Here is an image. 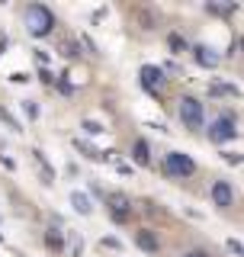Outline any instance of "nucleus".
<instances>
[{"instance_id":"f3484780","label":"nucleus","mask_w":244,"mask_h":257,"mask_svg":"<svg viewBox=\"0 0 244 257\" xmlns=\"http://www.w3.org/2000/svg\"><path fill=\"white\" fill-rule=\"evenodd\" d=\"M0 119H3V122H7L10 129H13V132H23V125H20L13 116H10V109H3V106H0Z\"/></svg>"},{"instance_id":"4468645a","label":"nucleus","mask_w":244,"mask_h":257,"mask_svg":"<svg viewBox=\"0 0 244 257\" xmlns=\"http://www.w3.org/2000/svg\"><path fill=\"white\" fill-rule=\"evenodd\" d=\"M45 248H48V251H64V238H61V232H58V228L45 232Z\"/></svg>"},{"instance_id":"f8f14e48","label":"nucleus","mask_w":244,"mask_h":257,"mask_svg":"<svg viewBox=\"0 0 244 257\" xmlns=\"http://www.w3.org/2000/svg\"><path fill=\"white\" fill-rule=\"evenodd\" d=\"M32 161L39 164V171H42V177H45V183H55V171H52V164L45 161V155H42V151H32Z\"/></svg>"},{"instance_id":"9d476101","label":"nucleus","mask_w":244,"mask_h":257,"mask_svg":"<svg viewBox=\"0 0 244 257\" xmlns=\"http://www.w3.org/2000/svg\"><path fill=\"white\" fill-rule=\"evenodd\" d=\"M209 94H212V97H231V100H241V87L225 84V80H215V84L209 87Z\"/></svg>"},{"instance_id":"c756f323","label":"nucleus","mask_w":244,"mask_h":257,"mask_svg":"<svg viewBox=\"0 0 244 257\" xmlns=\"http://www.w3.org/2000/svg\"><path fill=\"white\" fill-rule=\"evenodd\" d=\"M3 48H7V36H0V55H3Z\"/></svg>"},{"instance_id":"2eb2a0df","label":"nucleus","mask_w":244,"mask_h":257,"mask_svg":"<svg viewBox=\"0 0 244 257\" xmlns=\"http://www.w3.org/2000/svg\"><path fill=\"white\" fill-rule=\"evenodd\" d=\"M61 55H64V58H77V55H81V45L71 42V39H64L61 42Z\"/></svg>"},{"instance_id":"ddd939ff","label":"nucleus","mask_w":244,"mask_h":257,"mask_svg":"<svg viewBox=\"0 0 244 257\" xmlns=\"http://www.w3.org/2000/svg\"><path fill=\"white\" fill-rule=\"evenodd\" d=\"M71 206H74L81 216H90V212H93V203H90V196H87V193H71Z\"/></svg>"},{"instance_id":"b1692460","label":"nucleus","mask_w":244,"mask_h":257,"mask_svg":"<svg viewBox=\"0 0 244 257\" xmlns=\"http://www.w3.org/2000/svg\"><path fill=\"white\" fill-rule=\"evenodd\" d=\"M10 80H13V84H26V80H29V74H23V71H16V74H10Z\"/></svg>"},{"instance_id":"6ab92c4d","label":"nucleus","mask_w":244,"mask_h":257,"mask_svg":"<svg viewBox=\"0 0 244 257\" xmlns=\"http://www.w3.org/2000/svg\"><path fill=\"white\" fill-rule=\"evenodd\" d=\"M225 248L231 251V254H238V257H244V244L238 241V238H228V241H225Z\"/></svg>"},{"instance_id":"dca6fc26","label":"nucleus","mask_w":244,"mask_h":257,"mask_svg":"<svg viewBox=\"0 0 244 257\" xmlns=\"http://www.w3.org/2000/svg\"><path fill=\"white\" fill-rule=\"evenodd\" d=\"M167 45L174 48V52H183V48H186V39H183L180 32H170V36H167Z\"/></svg>"},{"instance_id":"7c9ffc66","label":"nucleus","mask_w":244,"mask_h":257,"mask_svg":"<svg viewBox=\"0 0 244 257\" xmlns=\"http://www.w3.org/2000/svg\"><path fill=\"white\" fill-rule=\"evenodd\" d=\"M0 241H3V235H0Z\"/></svg>"},{"instance_id":"aec40b11","label":"nucleus","mask_w":244,"mask_h":257,"mask_svg":"<svg viewBox=\"0 0 244 257\" xmlns=\"http://www.w3.org/2000/svg\"><path fill=\"white\" fill-rule=\"evenodd\" d=\"M222 158H225L228 164H244V155H241V151H222Z\"/></svg>"},{"instance_id":"6e6552de","label":"nucleus","mask_w":244,"mask_h":257,"mask_svg":"<svg viewBox=\"0 0 244 257\" xmlns=\"http://www.w3.org/2000/svg\"><path fill=\"white\" fill-rule=\"evenodd\" d=\"M190 55H193V61L203 64V68H215V64L222 61L212 48H209V45H199V42H196V45H190Z\"/></svg>"},{"instance_id":"a878e982","label":"nucleus","mask_w":244,"mask_h":257,"mask_svg":"<svg viewBox=\"0 0 244 257\" xmlns=\"http://www.w3.org/2000/svg\"><path fill=\"white\" fill-rule=\"evenodd\" d=\"M0 164H3L7 171H16V161H13V158H7V155H0Z\"/></svg>"},{"instance_id":"f03ea898","label":"nucleus","mask_w":244,"mask_h":257,"mask_svg":"<svg viewBox=\"0 0 244 257\" xmlns=\"http://www.w3.org/2000/svg\"><path fill=\"white\" fill-rule=\"evenodd\" d=\"M177 113H180V122L190 129V132H199V129H206V113H203V103L193 100V97H183L177 103Z\"/></svg>"},{"instance_id":"5701e85b","label":"nucleus","mask_w":244,"mask_h":257,"mask_svg":"<svg viewBox=\"0 0 244 257\" xmlns=\"http://www.w3.org/2000/svg\"><path fill=\"white\" fill-rule=\"evenodd\" d=\"M39 78H42V84H55V74H52L48 68H42V71H39Z\"/></svg>"},{"instance_id":"0eeeda50","label":"nucleus","mask_w":244,"mask_h":257,"mask_svg":"<svg viewBox=\"0 0 244 257\" xmlns=\"http://www.w3.org/2000/svg\"><path fill=\"white\" fill-rule=\"evenodd\" d=\"M212 199H215V206H222V209H228V206L235 203V190H231L228 180H215L212 183Z\"/></svg>"},{"instance_id":"39448f33","label":"nucleus","mask_w":244,"mask_h":257,"mask_svg":"<svg viewBox=\"0 0 244 257\" xmlns=\"http://www.w3.org/2000/svg\"><path fill=\"white\" fill-rule=\"evenodd\" d=\"M164 167H167L170 177H180V180L196 174V161H193L190 155H183V151H170V155L164 158Z\"/></svg>"},{"instance_id":"9b49d317","label":"nucleus","mask_w":244,"mask_h":257,"mask_svg":"<svg viewBox=\"0 0 244 257\" xmlns=\"http://www.w3.org/2000/svg\"><path fill=\"white\" fill-rule=\"evenodd\" d=\"M132 161L142 164V167H148V164H151V148H148V141L138 138L135 145H132Z\"/></svg>"},{"instance_id":"412c9836","label":"nucleus","mask_w":244,"mask_h":257,"mask_svg":"<svg viewBox=\"0 0 244 257\" xmlns=\"http://www.w3.org/2000/svg\"><path fill=\"white\" fill-rule=\"evenodd\" d=\"M100 244H103V248H109V251H122V241H119V238H103Z\"/></svg>"},{"instance_id":"393cba45","label":"nucleus","mask_w":244,"mask_h":257,"mask_svg":"<svg viewBox=\"0 0 244 257\" xmlns=\"http://www.w3.org/2000/svg\"><path fill=\"white\" fill-rule=\"evenodd\" d=\"M58 90H61V94H64V97H71V94H74V87H71L68 80H58Z\"/></svg>"},{"instance_id":"20e7f679","label":"nucleus","mask_w":244,"mask_h":257,"mask_svg":"<svg viewBox=\"0 0 244 257\" xmlns=\"http://www.w3.org/2000/svg\"><path fill=\"white\" fill-rule=\"evenodd\" d=\"M209 138H212L215 145H228V141H235L238 138L235 116H231V113H222L219 119H212V125H209Z\"/></svg>"},{"instance_id":"423d86ee","label":"nucleus","mask_w":244,"mask_h":257,"mask_svg":"<svg viewBox=\"0 0 244 257\" xmlns=\"http://www.w3.org/2000/svg\"><path fill=\"white\" fill-rule=\"evenodd\" d=\"M106 203H109V216H113L116 222H129V216H132L129 196H122V193H113V196H106Z\"/></svg>"},{"instance_id":"c85d7f7f","label":"nucleus","mask_w":244,"mask_h":257,"mask_svg":"<svg viewBox=\"0 0 244 257\" xmlns=\"http://www.w3.org/2000/svg\"><path fill=\"white\" fill-rule=\"evenodd\" d=\"M183 257H209L206 251H190V254H183Z\"/></svg>"},{"instance_id":"cd10ccee","label":"nucleus","mask_w":244,"mask_h":257,"mask_svg":"<svg viewBox=\"0 0 244 257\" xmlns=\"http://www.w3.org/2000/svg\"><path fill=\"white\" fill-rule=\"evenodd\" d=\"M84 132H90V135H97V132H100V125H97V122H90V119H87V122H84Z\"/></svg>"},{"instance_id":"1a4fd4ad","label":"nucleus","mask_w":244,"mask_h":257,"mask_svg":"<svg viewBox=\"0 0 244 257\" xmlns=\"http://www.w3.org/2000/svg\"><path fill=\"white\" fill-rule=\"evenodd\" d=\"M135 244H138L142 251H148V254H158V251H161L158 235H154V232H148V228H142V232L135 235Z\"/></svg>"},{"instance_id":"f257e3e1","label":"nucleus","mask_w":244,"mask_h":257,"mask_svg":"<svg viewBox=\"0 0 244 257\" xmlns=\"http://www.w3.org/2000/svg\"><path fill=\"white\" fill-rule=\"evenodd\" d=\"M23 16H26V29H29V36H36V39L52 36V29H55V13L45 7V3H29Z\"/></svg>"},{"instance_id":"a211bd4d","label":"nucleus","mask_w":244,"mask_h":257,"mask_svg":"<svg viewBox=\"0 0 244 257\" xmlns=\"http://www.w3.org/2000/svg\"><path fill=\"white\" fill-rule=\"evenodd\" d=\"M23 113H26V116L32 119V122H36V119H39V106H36V103H32V100H23Z\"/></svg>"},{"instance_id":"7ed1b4c3","label":"nucleus","mask_w":244,"mask_h":257,"mask_svg":"<svg viewBox=\"0 0 244 257\" xmlns=\"http://www.w3.org/2000/svg\"><path fill=\"white\" fill-rule=\"evenodd\" d=\"M138 78H142V87H145V94L151 97H161L164 94V87H167V74H164V68H158V64H145V68L138 71Z\"/></svg>"},{"instance_id":"4be33fe9","label":"nucleus","mask_w":244,"mask_h":257,"mask_svg":"<svg viewBox=\"0 0 244 257\" xmlns=\"http://www.w3.org/2000/svg\"><path fill=\"white\" fill-rule=\"evenodd\" d=\"M81 45H84V48H87L90 55H97V42H93L90 36H81Z\"/></svg>"},{"instance_id":"bb28decb","label":"nucleus","mask_w":244,"mask_h":257,"mask_svg":"<svg viewBox=\"0 0 244 257\" xmlns=\"http://www.w3.org/2000/svg\"><path fill=\"white\" fill-rule=\"evenodd\" d=\"M36 61L42 64V68H48V52H36Z\"/></svg>"}]
</instances>
